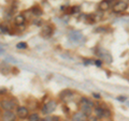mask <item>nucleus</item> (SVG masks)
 I'll list each match as a JSON object with an SVG mask.
<instances>
[{
	"instance_id": "obj_1",
	"label": "nucleus",
	"mask_w": 129,
	"mask_h": 121,
	"mask_svg": "<svg viewBox=\"0 0 129 121\" xmlns=\"http://www.w3.org/2000/svg\"><path fill=\"white\" fill-rule=\"evenodd\" d=\"M92 106H94V103H92L90 100H88L87 98H82V99H81V101H80L81 111L85 112L87 116H88V115H90Z\"/></svg>"
},
{
	"instance_id": "obj_2",
	"label": "nucleus",
	"mask_w": 129,
	"mask_h": 121,
	"mask_svg": "<svg viewBox=\"0 0 129 121\" xmlns=\"http://www.w3.org/2000/svg\"><path fill=\"white\" fill-rule=\"evenodd\" d=\"M97 55H98V57L100 58V60H102V61L107 62V63H112L113 62V57L112 55L109 53L107 49H104V48H98V50H97Z\"/></svg>"
},
{
	"instance_id": "obj_3",
	"label": "nucleus",
	"mask_w": 129,
	"mask_h": 121,
	"mask_svg": "<svg viewBox=\"0 0 129 121\" xmlns=\"http://www.w3.org/2000/svg\"><path fill=\"white\" fill-rule=\"evenodd\" d=\"M128 6H129V2L128 0H119L115 3L114 6H113V12H115V13H122V12L126 11L128 9Z\"/></svg>"
},
{
	"instance_id": "obj_4",
	"label": "nucleus",
	"mask_w": 129,
	"mask_h": 121,
	"mask_svg": "<svg viewBox=\"0 0 129 121\" xmlns=\"http://www.w3.org/2000/svg\"><path fill=\"white\" fill-rule=\"evenodd\" d=\"M56 107H57V103H56V101L51 100V101H48V102H46L45 104H44L41 111H42V114H44V115H48V114H51V112H53L56 109Z\"/></svg>"
},
{
	"instance_id": "obj_5",
	"label": "nucleus",
	"mask_w": 129,
	"mask_h": 121,
	"mask_svg": "<svg viewBox=\"0 0 129 121\" xmlns=\"http://www.w3.org/2000/svg\"><path fill=\"white\" fill-rule=\"evenodd\" d=\"M68 38H69V40L72 43H80L83 39V34H82V32L79 30H73V31L69 32Z\"/></svg>"
},
{
	"instance_id": "obj_6",
	"label": "nucleus",
	"mask_w": 129,
	"mask_h": 121,
	"mask_svg": "<svg viewBox=\"0 0 129 121\" xmlns=\"http://www.w3.org/2000/svg\"><path fill=\"white\" fill-rule=\"evenodd\" d=\"M59 98H60V100H61L62 102L67 103V102H70L71 100H73L74 93H73V91H71L69 89H66V90H62L59 93Z\"/></svg>"
},
{
	"instance_id": "obj_7",
	"label": "nucleus",
	"mask_w": 129,
	"mask_h": 121,
	"mask_svg": "<svg viewBox=\"0 0 129 121\" xmlns=\"http://www.w3.org/2000/svg\"><path fill=\"white\" fill-rule=\"evenodd\" d=\"M16 106V104L13 100H2L1 101V107L5 110H13Z\"/></svg>"
},
{
	"instance_id": "obj_8",
	"label": "nucleus",
	"mask_w": 129,
	"mask_h": 121,
	"mask_svg": "<svg viewBox=\"0 0 129 121\" xmlns=\"http://www.w3.org/2000/svg\"><path fill=\"white\" fill-rule=\"evenodd\" d=\"M54 33V28L52 25H46L42 28L41 30V35L43 38H51Z\"/></svg>"
},
{
	"instance_id": "obj_9",
	"label": "nucleus",
	"mask_w": 129,
	"mask_h": 121,
	"mask_svg": "<svg viewBox=\"0 0 129 121\" xmlns=\"http://www.w3.org/2000/svg\"><path fill=\"white\" fill-rule=\"evenodd\" d=\"M16 115H17L18 118L25 119L28 117V115H29V110H28V108H26L25 106H19V107H17V109H16Z\"/></svg>"
},
{
	"instance_id": "obj_10",
	"label": "nucleus",
	"mask_w": 129,
	"mask_h": 121,
	"mask_svg": "<svg viewBox=\"0 0 129 121\" xmlns=\"http://www.w3.org/2000/svg\"><path fill=\"white\" fill-rule=\"evenodd\" d=\"M15 112L12 110H6L5 112H2V121H15L16 118Z\"/></svg>"
},
{
	"instance_id": "obj_11",
	"label": "nucleus",
	"mask_w": 129,
	"mask_h": 121,
	"mask_svg": "<svg viewBox=\"0 0 129 121\" xmlns=\"http://www.w3.org/2000/svg\"><path fill=\"white\" fill-rule=\"evenodd\" d=\"M87 115L83 111H80V112H75L72 117V121H87Z\"/></svg>"
},
{
	"instance_id": "obj_12",
	"label": "nucleus",
	"mask_w": 129,
	"mask_h": 121,
	"mask_svg": "<svg viewBox=\"0 0 129 121\" xmlns=\"http://www.w3.org/2000/svg\"><path fill=\"white\" fill-rule=\"evenodd\" d=\"M112 1H113V0H102V1H100L99 6H98L99 10H100V11H102V12L108 11L109 9H110L111 2H112Z\"/></svg>"
},
{
	"instance_id": "obj_13",
	"label": "nucleus",
	"mask_w": 129,
	"mask_h": 121,
	"mask_svg": "<svg viewBox=\"0 0 129 121\" xmlns=\"http://www.w3.org/2000/svg\"><path fill=\"white\" fill-rule=\"evenodd\" d=\"M94 112H95V116L97 118H102V117H104V115H106V109L101 106H97V107H95Z\"/></svg>"
},
{
	"instance_id": "obj_14",
	"label": "nucleus",
	"mask_w": 129,
	"mask_h": 121,
	"mask_svg": "<svg viewBox=\"0 0 129 121\" xmlns=\"http://www.w3.org/2000/svg\"><path fill=\"white\" fill-rule=\"evenodd\" d=\"M30 11H31V13L34 14L35 16H37V17H39V16H41L43 14V11L39 6H34L30 9Z\"/></svg>"
},
{
	"instance_id": "obj_15",
	"label": "nucleus",
	"mask_w": 129,
	"mask_h": 121,
	"mask_svg": "<svg viewBox=\"0 0 129 121\" xmlns=\"http://www.w3.org/2000/svg\"><path fill=\"white\" fill-rule=\"evenodd\" d=\"M25 21H26V18H25V16L24 15H17L16 17L14 18V23H15V25L16 26H23L24 24H25Z\"/></svg>"
},
{
	"instance_id": "obj_16",
	"label": "nucleus",
	"mask_w": 129,
	"mask_h": 121,
	"mask_svg": "<svg viewBox=\"0 0 129 121\" xmlns=\"http://www.w3.org/2000/svg\"><path fill=\"white\" fill-rule=\"evenodd\" d=\"M81 10V7L80 6H74V7H72L70 8V13L71 14H76V13H79Z\"/></svg>"
},
{
	"instance_id": "obj_17",
	"label": "nucleus",
	"mask_w": 129,
	"mask_h": 121,
	"mask_svg": "<svg viewBox=\"0 0 129 121\" xmlns=\"http://www.w3.org/2000/svg\"><path fill=\"white\" fill-rule=\"evenodd\" d=\"M39 120H40V117L36 112H34V114H31L29 116V121H39Z\"/></svg>"
},
{
	"instance_id": "obj_18",
	"label": "nucleus",
	"mask_w": 129,
	"mask_h": 121,
	"mask_svg": "<svg viewBox=\"0 0 129 121\" xmlns=\"http://www.w3.org/2000/svg\"><path fill=\"white\" fill-rule=\"evenodd\" d=\"M16 47H17L18 49H26V48H27V43H25V42H19V43L16 44Z\"/></svg>"
},
{
	"instance_id": "obj_19",
	"label": "nucleus",
	"mask_w": 129,
	"mask_h": 121,
	"mask_svg": "<svg viewBox=\"0 0 129 121\" xmlns=\"http://www.w3.org/2000/svg\"><path fill=\"white\" fill-rule=\"evenodd\" d=\"M0 29H1V33L3 34V33H8V27H6V26H1L0 27Z\"/></svg>"
},
{
	"instance_id": "obj_20",
	"label": "nucleus",
	"mask_w": 129,
	"mask_h": 121,
	"mask_svg": "<svg viewBox=\"0 0 129 121\" xmlns=\"http://www.w3.org/2000/svg\"><path fill=\"white\" fill-rule=\"evenodd\" d=\"M94 63L96 64L97 67H101V64H102V60H95Z\"/></svg>"
},
{
	"instance_id": "obj_21",
	"label": "nucleus",
	"mask_w": 129,
	"mask_h": 121,
	"mask_svg": "<svg viewBox=\"0 0 129 121\" xmlns=\"http://www.w3.org/2000/svg\"><path fill=\"white\" fill-rule=\"evenodd\" d=\"M87 121H97V117H90V118H88Z\"/></svg>"
},
{
	"instance_id": "obj_22",
	"label": "nucleus",
	"mask_w": 129,
	"mask_h": 121,
	"mask_svg": "<svg viewBox=\"0 0 129 121\" xmlns=\"http://www.w3.org/2000/svg\"><path fill=\"white\" fill-rule=\"evenodd\" d=\"M52 121H59V117H57V116L53 117V118H52Z\"/></svg>"
},
{
	"instance_id": "obj_23",
	"label": "nucleus",
	"mask_w": 129,
	"mask_h": 121,
	"mask_svg": "<svg viewBox=\"0 0 129 121\" xmlns=\"http://www.w3.org/2000/svg\"><path fill=\"white\" fill-rule=\"evenodd\" d=\"M92 95H94V98H96V99H100V94L99 93H92Z\"/></svg>"
},
{
	"instance_id": "obj_24",
	"label": "nucleus",
	"mask_w": 129,
	"mask_h": 121,
	"mask_svg": "<svg viewBox=\"0 0 129 121\" xmlns=\"http://www.w3.org/2000/svg\"><path fill=\"white\" fill-rule=\"evenodd\" d=\"M35 24H36V25H41V24H42L41 19H39V21H36V22H35Z\"/></svg>"
},
{
	"instance_id": "obj_25",
	"label": "nucleus",
	"mask_w": 129,
	"mask_h": 121,
	"mask_svg": "<svg viewBox=\"0 0 129 121\" xmlns=\"http://www.w3.org/2000/svg\"><path fill=\"white\" fill-rule=\"evenodd\" d=\"M118 100H119V101H125V100H126V98H124V96H122V98H118Z\"/></svg>"
},
{
	"instance_id": "obj_26",
	"label": "nucleus",
	"mask_w": 129,
	"mask_h": 121,
	"mask_svg": "<svg viewBox=\"0 0 129 121\" xmlns=\"http://www.w3.org/2000/svg\"><path fill=\"white\" fill-rule=\"evenodd\" d=\"M128 24H129V21H128Z\"/></svg>"
}]
</instances>
